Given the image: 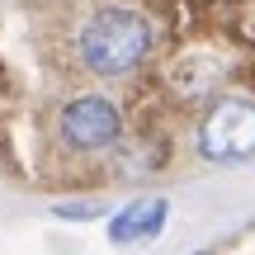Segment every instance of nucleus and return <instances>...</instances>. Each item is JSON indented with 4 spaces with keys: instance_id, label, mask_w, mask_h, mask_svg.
<instances>
[{
    "instance_id": "obj_1",
    "label": "nucleus",
    "mask_w": 255,
    "mask_h": 255,
    "mask_svg": "<svg viewBox=\"0 0 255 255\" xmlns=\"http://www.w3.org/2000/svg\"><path fill=\"white\" fill-rule=\"evenodd\" d=\"M81 62L95 76H128L146 62L156 43V28L142 9L132 5H104L81 24Z\"/></svg>"
},
{
    "instance_id": "obj_2",
    "label": "nucleus",
    "mask_w": 255,
    "mask_h": 255,
    "mask_svg": "<svg viewBox=\"0 0 255 255\" xmlns=\"http://www.w3.org/2000/svg\"><path fill=\"white\" fill-rule=\"evenodd\" d=\"M199 156L213 165H237L255 156V100H222L199 128Z\"/></svg>"
},
{
    "instance_id": "obj_3",
    "label": "nucleus",
    "mask_w": 255,
    "mask_h": 255,
    "mask_svg": "<svg viewBox=\"0 0 255 255\" xmlns=\"http://www.w3.org/2000/svg\"><path fill=\"white\" fill-rule=\"evenodd\" d=\"M57 132H62L66 151L95 156V151H104V146L119 142L123 114H119V104L104 100V95H81V100H71L62 114H57Z\"/></svg>"
},
{
    "instance_id": "obj_4",
    "label": "nucleus",
    "mask_w": 255,
    "mask_h": 255,
    "mask_svg": "<svg viewBox=\"0 0 255 255\" xmlns=\"http://www.w3.org/2000/svg\"><path fill=\"white\" fill-rule=\"evenodd\" d=\"M165 218H170V203H165V194L132 199L128 208L114 213V222H109V241H114V246H146V241L161 237Z\"/></svg>"
},
{
    "instance_id": "obj_5",
    "label": "nucleus",
    "mask_w": 255,
    "mask_h": 255,
    "mask_svg": "<svg viewBox=\"0 0 255 255\" xmlns=\"http://www.w3.org/2000/svg\"><path fill=\"white\" fill-rule=\"evenodd\" d=\"M57 218H71V222H90V218H100L104 213V203H57Z\"/></svg>"
}]
</instances>
